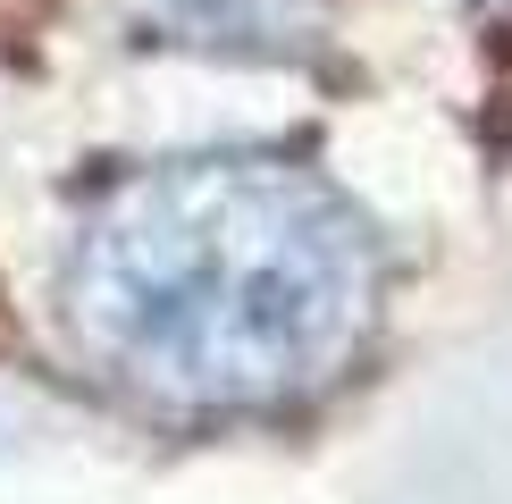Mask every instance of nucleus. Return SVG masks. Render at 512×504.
<instances>
[{
	"label": "nucleus",
	"instance_id": "obj_1",
	"mask_svg": "<svg viewBox=\"0 0 512 504\" xmlns=\"http://www.w3.org/2000/svg\"><path fill=\"white\" fill-rule=\"evenodd\" d=\"M361 210L277 152H185L118 177L59 261L68 336L160 412H269L345 370L370 328Z\"/></svg>",
	"mask_w": 512,
	"mask_h": 504
}]
</instances>
